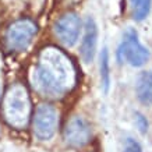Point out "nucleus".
<instances>
[{
    "instance_id": "1",
    "label": "nucleus",
    "mask_w": 152,
    "mask_h": 152,
    "mask_svg": "<svg viewBox=\"0 0 152 152\" xmlns=\"http://www.w3.org/2000/svg\"><path fill=\"white\" fill-rule=\"evenodd\" d=\"M31 81L41 95L60 99L75 87L77 70L63 50L56 46H46L38 55L31 73Z\"/></svg>"
},
{
    "instance_id": "2",
    "label": "nucleus",
    "mask_w": 152,
    "mask_h": 152,
    "mask_svg": "<svg viewBox=\"0 0 152 152\" xmlns=\"http://www.w3.org/2000/svg\"><path fill=\"white\" fill-rule=\"evenodd\" d=\"M31 98L27 87L21 83L10 85L1 102V115L6 123L15 130L25 129L31 120Z\"/></svg>"
},
{
    "instance_id": "3",
    "label": "nucleus",
    "mask_w": 152,
    "mask_h": 152,
    "mask_svg": "<svg viewBox=\"0 0 152 152\" xmlns=\"http://www.w3.org/2000/svg\"><path fill=\"white\" fill-rule=\"evenodd\" d=\"M38 32V25L31 18H20L9 25L4 34V45L10 52L25 50Z\"/></svg>"
},
{
    "instance_id": "4",
    "label": "nucleus",
    "mask_w": 152,
    "mask_h": 152,
    "mask_svg": "<svg viewBox=\"0 0 152 152\" xmlns=\"http://www.w3.org/2000/svg\"><path fill=\"white\" fill-rule=\"evenodd\" d=\"M149 59V52L145 46L141 45L138 34L134 28H127L123 41L117 49V60L120 63H129L133 67H141Z\"/></svg>"
},
{
    "instance_id": "5",
    "label": "nucleus",
    "mask_w": 152,
    "mask_h": 152,
    "mask_svg": "<svg viewBox=\"0 0 152 152\" xmlns=\"http://www.w3.org/2000/svg\"><path fill=\"white\" fill-rule=\"evenodd\" d=\"M59 124V113L49 103H42L38 106L32 119V130L38 140L48 141L56 133Z\"/></svg>"
},
{
    "instance_id": "6",
    "label": "nucleus",
    "mask_w": 152,
    "mask_h": 152,
    "mask_svg": "<svg viewBox=\"0 0 152 152\" xmlns=\"http://www.w3.org/2000/svg\"><path fill=\"white\" fill-rule=\"evenodd\" d=\"M83 25H81V20L75 13L63 14L61 17L55 23V34L59 38V41L67 48L74 46L80 38Z\"/></svg>"
},
{
    "instance_id": "7",
    "label": "nucleus",
    "mask_w": 152,
    "mask_h": 152,
    "mask_svg": "<svg viewBox=\"0 0 152 152\" xmlns=\"http://www.w3.org/2000/svg\"><path fill=\"white\" fill-rule=\"evenodd\" d=\"M64 141L73 148L85 147L92 138V130L87 120L81 116H73L64 127Z\"/></svg>"
},
{
    "instance_id": "8",
    "label": "nucleus",
    "mask_w": 152,
    "mask_h": 152,
    "mask_svg": "<svg viewBox=\"0 0 152 152\" xmlns=\"http://www.w3.org/2000/svg\"><path fill=\"white\" fill-rule=\"evenodd\" d=\"M98 43V25L92 17H88L84 24V38L81 42V56L85 63H91L95 57Z\"/></svg>"
},
{
    "instance_id": "9",
    "label": "nucleus",
    "mask_w": 152,
    "mask_h": 152,
    "mask_svg": "<svg viewBox=\"0 0 152 152\" xmlns=\"http://www.w3.org/2000/svg\"><path fill=\"white\" fill-rule=\"evenodd\" d=\"M135 94L142 105H152V71H142L138 75L135 84Z\"/></svg>"
},
{
    "instance_id": "10",
    "label": "nucleus",
    "mask_w": 152,
    "mask_h": 152,
    "mask_svg": "<svg viewBox=\"0 0 152 152\" xmlns=\"http://www.w3.org/2000/svg\"><path fill=\"white\" fill-rule=\"evenodd\" d=\"M101 83L103 92L107 94L110 87V69H109V52L106 48L102 49L101 53Z\"/></svg>"
},
{
    "instance_id": "11",
    "label": "nucleus",
    "mask_w": 152,
    "mask_h": 152,
    "mask_svg": "<svg viewBox=\"0 0 152 152\" xmlns=\"http://www.w3.org/2000/svg\"><path fill=\"white\" fill-rule=\"evenodd\" d=\"M131 10H133V17L135 21H142L148 17L151 11L152 0H130Z\"/></svg>"
},
{
    "instance_id": "12",
    "label": "nucleus",
    "mask_w": 152,
    "mask_h": 152,
    "mask_svg": "<svg viewBox=\"0 0 152 152\" xmlns=\"http://www.w3.org/2000/svg\"><path fill=\"white\" fill-rule=\"evenodd\" d=\"M134 117H135V126H137L138 131H140L141 134H147L148 127H149L147 117H145L142 113H140V112H137V113L134 115Z\"/></svg>"
},
{
    "instance_id": "13",
    "label": "nucleus",
    "mask_w": 152,
    "mask_h": 152,
    "mask_svg": "<svg viewBox=\"0 0 152 152\" xmlns=\"http://www.w3.org/2000/svg\"><path fill=\"white\" fill-rule=\"evenodd\" d=\"M123 152H142V148L134 138H127L124 142Z\"/></svg>"
}]
</instances>
